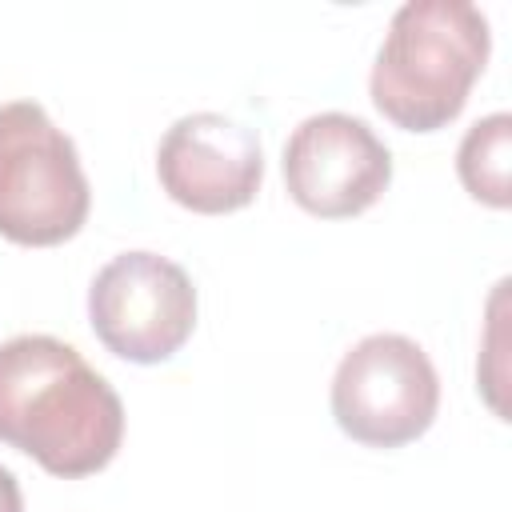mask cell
I'll use <instances>...</instances> for the list:
<instances>
[{
    "instance_id": "obj_1",
    "label": "cell",
    "mask_w": 512,
    "mask_h": 512,
    "mask_svg": "<svg viewBox=\"0 0 512 512\" xmlns=\"http://www.w3.org/2000/svg\"><path fill=\"white\" fill-rule=\"evenodd\" d=\"M0 440L52 476H92L124 440V404L72 344L12 336L0 344Z\"/></svg>"
},
{
    "instance_id": "obj_2",
    "label": "cell",
    "mask_w": 512,
    "mask_h": 512,
    "mask_svg": "<svg viewBox=\"0 0 512 512\" xmlns=\"http://www.w3.org/2000/svg\"><path fill=\"white\" fill-rule=\"evenodd\" d=\"M492 32L468 0L404 4L372 64V104L404 132H436L460 116L488 64Z\"/></svg>"
},
{
    "instance_id": "obj_3",
    "label": "cell",
    "mask_w": 512,
    "mask_h": 512,
    "mask_svg": "<svg viewBox=\"0 0 512 512\" xmlns=\"http://www.w3.org/2000/svg\"><path fill=\"white\" fill-rule=\"evenodd\" d=\"M88 176L76 144L36 100L0 104V236L52 248L88 220Z\"/></svg>"
},
{
    "instance_id": "obj_4",
    "label": "cell",
    "mask_w": 512,
    "mask_h": 512,
    "mask_svg": "<svg viewBox=\"0 0 512 512\" xmlns=\"http://www.w3.org/2000/svg\"><path fill=\"white\" fill-rule=\"evenodd\" d=\"M440 408V380L428 352L396 332H376L344 352L332 376L340 432L368 448H400L424 436Z\"/></svg>"
},
{
    "instance_id": "obj_5",
    "label": "cell",
    "mask_w": 512,
    "mask_h": 512,
    "mask_svg": "<svg viewBox=\"0 0 512 512\" xmlns=\"http://www.w3.org/2000/svg\"><path fill=\"white\" fill-rule=\"evenodd\" d=\"M88 320L108 352L132 364H160L196 328V288L180 264L156 252L108 260L88 288Z\"/></svg>"
},
{
    "instance_id": "obj_6",
    "label": "cell",
    "mask_w": 512,
    "mask_h": 512,
    "mask_svg": "<svg viewBox=\"0 0 512 512\" xmlns=\"http://www.w3.org/2000/svg\"><path fill=\"white\" fill-rule=\"evenodd\" d=\"M392 180V152L348 112H320L296 124L284 144L288 196L324 220L360 216Z\"/></svg>"
},
{
    "instance_id": "obj_7",
    "label": "cell",
    "mask_w": 512,
    "mask_h": 512,
    "mask_svg": "<svg viewBox=\"0 0 512 512\" xmlns=\"http://www.w3.org/2000/svg\"><path fill=\"white\" fill-rule=\"evenodd\" d=\"M156 172L180 208L220 216L256 200L264 180V152L252 128L220 112H192L164 132Z\"/></svg>"
},
{
    "instance_id": "obj_8",
    "label": "cell",
    "mask_w": 512,
    "mask_h": 512,
    "mask_svg": "<svg viewBox=\"0 0 512 512\" xmlns=\"http://www.w3.org/2000/svg\"><path fill=\"white\" fill-rule=\"evenodd\" d=\"M508 156H512V116L508 112H492V116L476 120L460 140L456 172H460L464 188L488 208H508V200H512Z\"/></svg>"
},
{
    "instance_id": "obj_9",
    "label": "cell",
    "mask_w": 512,
    "mask_h": 512,
    "mask_svg": "<svg viewBox=\"0 0 512 512\" xmlns=\"http://www.w3.org/2000/svg\"><path fill=\"white\" fill-rule=\"evenodd\" d=\"M0 512H24V496H20V484L8 468H0Z\"/></svg>"
}]
</instances>
